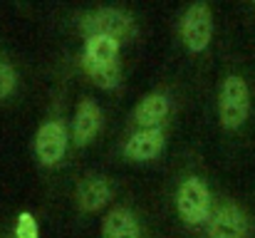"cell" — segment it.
Here are the masks:
<instances>
[{"instance_id":"6da1fadb","label":"cell","mask_w":255,"mask_h":238,"mask_svg":"<svg viewBox=\"0 0 255 238\" xmlns=\"http://www.w3.org/2000/svg\"><path fill=\"white\" fill-rule=\"evenodd\" d=\"M251 114V89L241 75H228L218 92V117L226 129H238Z\"/></svg>"},{"instance_id":"7a4b0ae2","label":"cell","mask_w":255,"mask_h":238,"mask_svg":"<svg viewBox=\"0 0 255 238\" xmlns=\"http://www.w3.org/2000/svg\"><path fill=\"white\" fill-rule=\"evenodd\" d=\"M80 30L85 32L87 37L94 35H104V37H114L117 42L129 40L134 35V20L127 10L119 7H99L94 12H89L82 17Z\"/></svg>"},{"instance_id":"3957f363","label":"cell","mask_w":255,"mask_h":238,"mask_svg":"<svg viewBox=\"0 0 255 238\" xmlns=\"http://www.w3.org/2000/svg\"><path fill=\"white\" fill-rule=\"evenodd\" d=\"M176 209H178V216L196 226V224H203L208 219V209H211V194H208V186L203 184V179L198 176H188L178 184V191H176Z\"/></svg>"},{"instance_id":"277c9868","label":"cell","mask_w":255,"mask_h":238,"mask_svg":"<svg viewBox=\"0 0 255 238\" xmlns=\"http://www.w3.org/2000/svg\"><path fill=\"white\" fill-rule=\"evenodd\" d=\"M181 35L191 52H201L208 47L213 35V15L206 2H193L181 20Z\"/></svg>"},{"instance_id":"5b68a950","label":"cell","mask_w":255,"mask_h":238,"mask_svg":"<svg viewBox=\"0 0 255 238\" xmlns=\"http://www.w3.org/2000/svg\"><path fill=\"white\" fill-rule=\"evenodd\" d=\"M251 221L246 211L236 204H223L208 219V236L211 238H248Z\"/></svg>"},{"instance_id":"8992f818","label":"cell","mask_w":255,"mask_h":238,"mask_svg":"<svg viewBox=\"0 0 255 238\" xmlns=\"http://www.w3.org/2000/svg\"><path fill=\"white\" fill-rule=\"evenodd\" d=\"M35 152H37V159L45 166L57 164L67 152V129H65V124L57 122V119L45 122L35 134Z\"/></svg>"},{"instance_id":"52a82bcc","label":"cell","mask_w":255,"mask_h":238,"mask_svg":"<svg viewBox=\"0 0 255 238\" xmlns=\"http://www.w3.org/2000/svg\"><path fill=\"white\" fill-rule=\"evenodd\" d=\"M99 127H102V109H99V104H97L94 99H89V97L80 99L77 112H75V122H72L75 142H77L80 147L89 144V142L97 137Z\"/></svg>"},{"instance_id":"ba28073f","label":"cell","mask_w":255,"mask_h":238,"mask_svg":"<svg viewBox=\"0 0 255 238\" xmlns=\"http://www.w3.org/2000/svg\"><path fill=\"white\" fill-rule=\"evenodd\" d=\"M169 97L161 94V92H151L136 104L134 119H136L139 129H161V124L169 117Z\"/></svg>"},{"instance_id":"9c48e42d","label":"cell","mask_w":255,"mask_h":238,"mask_svg":"<svg viewBox=\"0 0 255 238\" xmlns=\"http://www.w3.org/2000/svg\"><path fill=\"white\" fill-rule=\"evenodd\" d=\"M161 149H164V132L161 129H139L124 144V154L134 161H149V159L159 157Z\"/></svg>"},{"instance_id":"30bf717a","label":"cell","mask_w":255,"mask_h":238,"mask_svg":"<svg viewBox=\"0 0 255 238\" xmlns=\"http://www.w3.org/2000/svg\"><path fill=\"white\" fill-rule=\"evenodd\" d=\"M119 42L114 37L94 35L87 37L85 50H82V67H107L119 62Z\"/></svg>"},{"instance_id":"8fae6325","label":"cell","mask_w":255,"mask_h":238,"mask_svg":"<svg viewBox=\"0 0 255 238\" xmlns=\"http://www.w3.org/2000/svg\"><path fill=\"white\" fill-rule=\"evenodd\" d=\"M112 199V186L102 176H87L77 184V206L80 211H99Z\"/></svg>"},{"instance_id":"7c38bea8","label":"cell","mask_w":255,"mask_h":238,"mask_svg":"<svg viewBox=\"0 0 255 238\" xmlns=\"http://www.w3.org/2000/svg\"><path fill=\"white\" fill-rule=\"evenodd\" d=\"M102 238H139V221L129 209H112L102 224Z\"/></svg>"},{"instance_id":"4fadbf2b","label":"cell","mask_w":255,"mask_h":238,"mask_svg":"<svg viewBox=\"0 0 255 238\" xmlns=\"http://www.w3.org/2000/svg\"><path fill=\"white\" fill-rule=\"evenodd\" d=\"M85 70L89 72V77L94 79L99 87H104V89H114V87L119 84V79H122V67H119V62L107 65V67H85Z\"/></svg>"},{"instance_id":"5bb4252c","label":"cell","mask_w":255,"mask_h":238,"mask_svg":"<svg viewBox=\"0 0 255 238\" xmlns=\"http://www.w3.org/2000/svg\"><path fill=\"white\" fill-rule=\"evenodd\" d=\"M15 238H40V229H37V221L32 219V214H20L17 216Z\"/></svg>"},{"instance_id":"9a60e30c","label":"cell","mask_w":255,"mask_h":238,"mask_svg":"<svg viewBox=\"0 0 255 238\" xmlns=\"http://www.w3.org/2000/svg\"><path fill=\"white\" fill-rule=\"evenodd\" d=\"M15 84H17V75H15L12 65L0 62V99L7 97V94L15 89Z\"/></svg>"}]
</instances>
